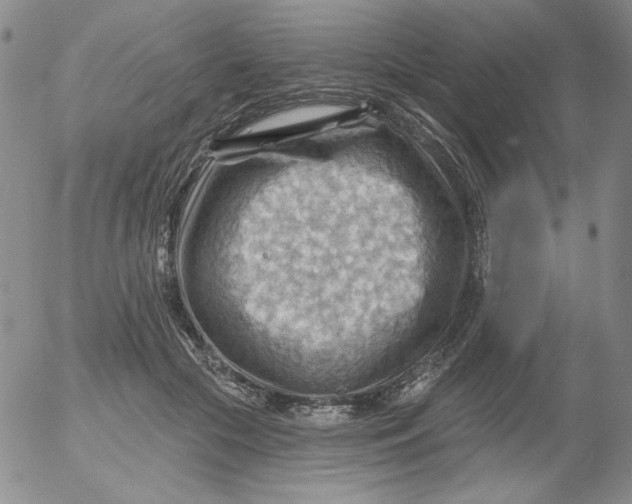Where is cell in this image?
I'll return each mask as SVG.
<instances>
[{
    "label": "cell",
    "mask_w": 632,
    "mask_h": 504,
    "mask_svg": "<svg viewBox=\"0 0 632 504\" xmlns=\"http://www.w3.org/2000/svg\"><path fill=\"white\" fill-rule=\"evenodd\" d=\"M348 107L333 103H305L273 111L252 112L227 138L212 145L216 151L249 147L309 132L348 116Z\"/></svg>",
    "instance_id": "obj_1"
}]
</instances>
